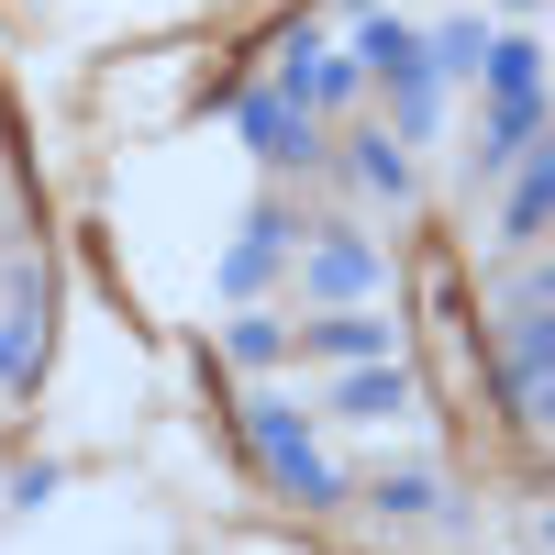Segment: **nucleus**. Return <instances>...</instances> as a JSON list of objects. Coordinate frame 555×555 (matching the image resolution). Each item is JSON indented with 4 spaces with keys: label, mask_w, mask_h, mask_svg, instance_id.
Masks as SVG:
<instances>
[{
    "label": "nucleus",
    "mask_w": 555,
    "mask_h": 555,
    "mask_svg": "<svg viewBox=\"0 0 555 555\" xmlns=\"http://www.w3.org/2000/svg\"><path fill=\"white\" fill-rule=\"evenodd\" d=\"M489 101H544V56H533V34H489Z\"/></svg>",
    "instance_id": "obj_9"
},
{
    "label": "nucleus",
    "mask_w": 555,
    "mask_h": 555,
    "mask_svg": "<svg viewBox=\"0 0 555 555\" xmlns=\"http://www.w3.org/2000/svg\"><path fill=\"white\" fill-rule=\"evenodd\" d=\"M345 178L366 201H411V156L389 145V133H345Z\"/></svg>",
    "instance_id": "obj_8"
},
{
    "label": "nucleus",
    "mask_w": 555,
    "mask_h": 555,
    "mask_svg": "<svg viewBox=\"0 0 555 555\" xmlns=\"http://www.w3.org/2000/svg\"><path fill=\"white\" fill-rule=\"evenodd\" d=\"M300 289H311L322 311H356L366 289H378V245H356V234H322V245L300 256Z\"/></svg>",
    "instance_id": "obj_3"
},
{
    "label": "nucleus",
    "mask_w": 555,
    "mask_h": 555,
    "mask_svg": "<svg viewBox=\"0 0 555 555\" xmlns=\"http://www.w3.org/2000/svg\"><path fill=\"white\" fill-rule=\"evenodd\" d=\"M544 211H555V167L544 145H522V190L500 201V245H544Z\"/></svg>",
    "instance_id": "obj_7"
},
{
    "label": "nucleus",
    "mask_w": 555,
    "mask_h": 555,
    "mask_svg": "<svg viewBox=\"0 0 555 555\" xmlns=\"http://www.w3.org/2000/svg\"><path fill=\"white\" fill-rule=\"evenodd\" d=\"M444 133V78H423V89H389V145L411 156V145H434Z\"/></svg>",
    "instance_id": "obj_11"
},
{
    "label": "nucleus",
    "mask_w": 555,
    "mask_h": 555,
    "mask_svg": "<svg viewBox=\"0 0 555 555\" xmlns=\"http://www.w3.org/2000/svg\"><path fill=\"white\" fill-rule=\"evenodd\" d=\"M278 345H289V334H278L267 311H234V322H222V356H234V366H278Z\"/></svg>",
    "instance_id": "obj_14"
},
{
    "label": "nucleus",
    "mask_w": 555,
    "mask_h": 555,
    "mask_svg": "<svg viewBox=\"0 0 555 555\" xmlns=\"http://www.w3.org/2000/svg\"><path fill=\"white\" fill-rule=\"evenodd\" d=\"M311 345H322V356H356V366H389V322H366V311H322Z\"/></svg>",
    "instance_id": "obj_10"
},
{
    "label": "nucleus",
    "mask_w": 555,
    "mask_h": 555,
    "mask_svg": "<svg viewBox=\"0 0 555 555\" xmlns=\"http://www.w3.org/2000/svg\"><path fill=\"white\" fill-rule=\"evenodd\" d=\"M411 366H356V378H334L322 389V411H334V423H378V411H411Z\"/></svg>",
    "instance_id": "obj_6"
},
{
    "label": "nucleus",
    "mask_w": 555,
    "mask_h": 555,
    "mask_svg": "<svg viewBox=\"0 0 555 555\" xmlns=\"http://www.w3.org/2000/svg\"><path fill=\"white\" fill-rule=\"evenodd\" d=\"M478 56H489V23H444V34H423V67H434V78L478 67Z\"/></svg>",
    "instance_id": "obj_13"
},
{
    "label": "nucleus",
    "mask_w": 555,
    "mask_h": 555,
    "mask_svg": "<svg viewBox=\"0 0 555 555\" xmlns=\"http://www.w3.org/2000/svg\"><path fill=\"white\" fill-rule=\"evenodd\" d=\"M278 267H289V211H256L234 234V256H222V300H256Z\"/></svg>",
    "instance_id": "obj_5"
},
{
    "label": "nucleus",
    "mask_w": 555,
    "mask_h": 555,
    "mask_svg": "<svg viewBox=\"0 0 555 555\" xmlns=\"http://www.w3.org/2000/svg\"><path fill=\"white\" fill-rule=\"evenodd\" d=\"M56 489H67V467H56V455H34V467L12 478V500H23V512H34V500H56Z\"/></svg>",
    "instance_id": "obj_15"
},
{
    "label": "nucleus",
    "mask_w": 555,
    "mask_h": 555,
    "mask_svg": "<svg viewBox=\"0 0 555 555\" xmlns=\"http://www.w3.org/2000/svg\"><path fill=\"white\" fill-rule=\"evenodd\" d=\"M378 512H400V522H423V512L455 522V489H444L434 467H400V478H378Z\"/></svg>",
    "instance_id": "obj_12"
},
{
    "label": "nucleus",
    "mask_w": 555,
    "mask_h": 555,
    "mask_svg": "<svg viewBox=\"0 0 555 555\" xmlns=\"http://www.w3.org/2000/svg\"><path fill=\"white\" fill-rule=\"evenodd\" d=\"M234 133L267 156V167H322V133H311V112H289L278 89H245L234 101Z\"/></svg>",
    "instance_id": "obj_2"
},
{
    "label": "nucleus",
    "mask_w": 555,
    "mask_h": 555,
    "mask_svg": "<svg viewBox=\"0 0 555 555\" xmlns=\"http://www.w3.org/2000/svg\"><path fill=\"white\" fill-rule=\"evenodd\" d=\"M544 366H555V311H522V334L500 345V400L522 423H544Z\"/></svg>",
    "instance_id": "obj_4"
},
{
    "label": "nucleus",
    "mask_w": 555,
    "mask_h": 555,
    "mask_svg": "<svg viewBox=\"0 0 555 555\" xmlns=\"http://www.w3.org/2000/svg\"><path fill=\"white\" fill-rule=\"evenodd\" d=\"M245 444H256V467L289 489L300 512H345V467H322V455H311V423H300L289 400H256V411H245Z\"/></svg>",
    "instance_id": "obj_1"
}]
</instances>
